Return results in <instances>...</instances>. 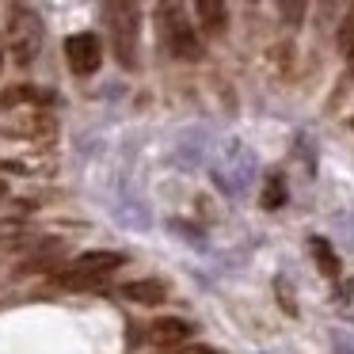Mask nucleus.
Returning a JSON list of instances; mask_svg holds the SVG:
<instances>
[{
  "instance_id": "nucleus-12",
  "label": "nucleus",
  "mask_w": 354,
  "mask_h": 354,
  "mask_svg": "<svg viewBox=\"0 0 354 354\" xmlns=\"http://www.w3.org/2000/svg\"><path fill=\"white\" fill-rule=\"evenodd\" d=\"M115 217H118L122 225H130V229H145V225H149V214L141 209V202H138V198L118 202V206H115Z\"/></svg>"
},
{
  "instance_id": "nucleus-1",
  "label": "nucleus",
  "mask_w": 354,
  "mask_h": 354,
  "mask_svg": "<svg viewBox=\"0 0 354 354\" xmlns=\"http://www.w3.org/2000/svg\"><path fill=\"white\" fill-rule=\"evenodd\" d=\"M255 171H259V156H255L244 141L229 138L217 149V160H214V168H209V176H214V183L221 187L225 194L236 198V194H244L248 187H252Z\"/></svg>"
},
{
  "instance_id": "nucleus-18",
  "label": "nucleus",
  "mask_w": 354,
  "mask_h": 354,
  "mask_svg": "<svg viewBox=\"0 0 354 354\" xmlns=\"http://www.w3.org/2000/svg\"><path fill=\"white\" fill-rule=\"evenodd\" d=\"M331 351L335 354H354V335H346V331H331Z\"/></svg>"
},
{
  "instance_id": "nucleus-17",
  "label": "nucleus",
  "mask_w": 354,
  "mask_h": 354,
  "mask_svg": "<svg viewBox=\"0 0 354 354\" xmlns=\"http://www.w3.org/2000/svg\"><path fill=\"white\" fill-rule=\"evenodd\" d=\"M278 16H282L286 24H301V16H305V4H297V0H286V4H278Z\"/></svg>"
},
{
  "instance_id": "nucleus-13",
  "label": "nucleus",
  "mask_w": 354,
  "mask_h": 354,
  "mask_svg": "<svg viewBox=\"0 0 354 354\" xmlns=\"http://www.w3.org/2000/svg\"><path fill=\"white\" fill-rule=\"evenodd\" d=\"M263 206H267V209L286 206V179H282V176H270V179H267V191H263Z\"/></svg>"
},
{
  "instance_id": "nucleus-6",
  "label": "nucleus",
  "mask_w": 354,
  "mask_h": 354,
  "mask_svg": "<svg viewBox=\"0 0 354 354\" xmlns=\"http://www.w3.org/2000/svg\"><path fill=\"white\" fill-rule=\"evenodd\" d=\"M122 255L118 252H88V255H80V259H73V263H65L57 274H84V278H107L115 267H122Z\"/></svg>"
},
{
  "instance_id": "nucleus-7",
  "label": "nucleus",
  "mask_w": 354,
  "mask_h": 354,
  "mask_svg": "<svg viewBox=\"0 0 354 354\" xmlns=\"http://www.w3.org/2000/svg\"><path fill=\"white\" fill-rule=\"evenodd\" d=\"M194 324L179 320V316H164V320L149 324V343L153 346H168V351H176V346H183L187 339H191Z\"/></svg>"
},
{
  "instance_id": "nucleus-3",
  "label": "nucleus",
  "mask_w": 354,
  "mask_h": 354,
  "mask_svg": "<svg viewBox=\"0 0 354 354\" xmlns=\"http://www.w3.org/2000/svg\"><path fill=\"white\" fill-rule=\"evenodd\" d=\"M107 31H111V42H115V54L118 62L130 69L138 65V31H141V19H138V4H107Z\"/></svg>"
},
{
  "instance_id": "nucleus-5",
  "label": "nucleus",
  "mask_w": 354,
  "mask_h": 354,
  "mask_svg": "<svg viewBox=\"0 0 354 354\" xmlns=\"http://www.w3.org/2000/svg\"><path fill=\"white\" fill-rule=\"evenodd\" d=\"M65 57H69V69L77 73V77H92V73L100 69V62H103L100 39H95L92 31L73 35V39L65 42Z\"/></svg>"
},
{
  "instance_id": "nucleus-20",
  "label": "nucleus",
  "mask_w": 354,
  "mask_h": 354,
  "mask_svg": "<svg viewBox=\"0 0 354 354\" xmlns=\"http://www.w3.org/2000/svg\"><path fill=\"white\" fill-rule=\"evenodd\" d=\"M164 354H217L209 346H176V351H164Z\"/></svg>"
},
{
  "instance_id": "nucleus-10",
  "label": "nucleus",
  "mask_w": 354,
  "mask_h": 354,
  "mask_svg": "<svg viewBox=\"0 0 354 354\" xmlns=\"http://www.w3.org/2000/svg\"><path fill=\"white\" fill-rule=\"evenodd\" d=\"M194 12L202 16V27H206L209 35H221L225 31V16H229V12H225L221 0H198V4H194Z\"/></svg>"
},
{
  "instance_id": "nucleus-11",
  "label": "nucleus",
  "mask_w": 354,
  "mask_h": 354,
  "mask_svg": "<svg viewBox=\"0 0 354 354\" xmlns=\"http://www.w3.org/2000/svg\"><path fill=\"white\" fill-rule=\"evenodd\" d=\"M308 252L316 255V267H320V274L339 278V255L331 252L328 240H324V236H313V240H308Z\"/></svg>"
},
{
  "instance_id": "nucleus-8",
  "label": "nucleus",
  "mask_w": 354,
  "mask_h": 354,
  "mask_svg": "<svg viewBox=\"0 0 354 354\" xmlns=\"http://www.w3.org/2000/svg\"><path fill=\"white\" fill-rule=\"evenodd\" d=\"M206 149H209V141H206V130H191V133H183L179 138V149H176V160L183 164V168H194V164L206 156Z\"/></svg>"
},
{
  "instance_id": "nucleus-16",
  "label": "nucleus",
  "mask_w": 354,
  "mask_h": 354,
  "mask_svg": "<svg viewBox=\"0 0 354 354\" xmlns=\"http://www.w3.org/2000/svg\"><path fill=\"white\" fill-rule=\"evenodd\" d=\"M335 229H339V240L346 244V252H354V217L351 214H339L335 217Z\"/></svg>"
},
{
  "instance_id": "nucleus-19",
  "label": "nucleus",
  "mask_w": 354,
  "mask_h": 354,
  "mask_svg": "<svg viewBox=\"0 0 354 354\" xmlns=\"http://www.w3.org/2000/svg\"><path fill=\"white\" fill-rule=\"evenodd\" d=\"M278 301H282L286 305V313H297V305H293V297H290V282H286V278H278Z\"/></svg>"
},
{
  "instance_id": "nucleus-14",
  "label": "nucleus",
  "mask_w": 354,
  "mask_h": 354,
  "mask_svg": "<svg viewBox=\"0 0 354 354\" xmlns=\"http://www.w3.org/2000/svg\"><path fill=\"white\" fill-rule=\"evenodd\" d=\"M339 46H343V54L354 62V8H351V16L343 19V31H339Z\"/></svg>"
},
{
  "instance_id": "nucleus-2",
  "label": "nucleus",
  "mask_w": 354,
  "mask_h": 354,
  "mask_svg": "<svg viewBox=\"0 0 354 354\" xmlns=\"http://www.w3.org/2000/svg\"><path fill=\"white\" fill-rule=\"evenodd\" d=\"M8 50H12V57H16V65H31L35 57H39V50H42L39 12L24 8V4H16V8L8 12Z\"/></svg>"
},
{
  "instance_id": "nucleus-4",
  "label": "nucleus",
  "mask_w": 354,
  "mask_h": 354,
  "mask_svg": "<svg viewBox=\"0 0 354 354\" xmlns=\"http://www.w3.org/2000/svg\"><path fill=\"white\" fill-rule=\"evenodd\" d=\"M160 16H164V39H168L171 54L183 57V62H202V42H198V35H194L191 19L183 16V8L164 4Z\"/></svg>"
},
{
  "instance_id": "nucleus-21",
  "label": "nucleus",
  "mask_w": 354,
  "mask_h": 354,
  "mask_svg": "<svg viewBox=\"0 0 354 354\" xmlns=\"http://www.w3.org/2000/svg\"><path fill=\"white\" fill-rule=\"evenodd\" d=\"M4 191H8V187H4V183H0V198H4Z\"/></svg>"
},
{
  "instance_id": "nucleus-9",
  "label": "nucleus",
  "mask_w": 354,
  "mask_h": 354,
  "mask_svg": "<svg viewBox=\"0 0 354 354\" xmlns=\"http://www.w3.org/2000/svg\"><path fill=\"white\" fill-rule=\"evenodd\" d=\"M122 293L130 301H138V305H160L164 301V286L153 282V278H141V282H126Z\"/></svg>"
},
{
  "instance_id": "nucleus-15",
  "label": "nucleus",
  "mask_w": 354,
  "mask_h": 354,
  "mask_svg": "<svg viewBox=\"0 0 354 354\" xmlns=\"http://www.w3.org/2000/svg\"><path fill=\"white\" fill-rule=\"evenodd\" d=\"M171 232H176L179 240H187V244H194V248H206V240L198 236V229L187 225V221H171Z\"/></svg>"
}]
</instances>
